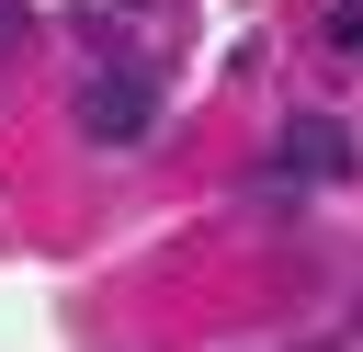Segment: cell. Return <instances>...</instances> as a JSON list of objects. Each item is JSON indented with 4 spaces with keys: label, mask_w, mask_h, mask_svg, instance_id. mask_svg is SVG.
I'll return each instance as SVG.
<instances>
[{
    "label": "cell",
    "mask_w": 363,
    "mask_h": 352,
    "mask_svg": "<svg viewBox=\"0 0 363 352\" xmlns=\"http://www.w3.org/2000/svg\"><path fill=\"white\" fill-rule=\"evenodd\" d=\"M68 114H79V136H102V148H136V136L159 125V79H147V68H91Z\"/></svg>",
    "instance_id": "6da1fadb"
},
{
    "label": "cell",
    "mask_w": 363,
    "mask_h": 352,
    "mask_svg": "<svg viewBox=\"0 0 363 352\" xmlns=\"http://www.w3.org/2000/svg\"><path fill=\"white\" fill-rule=\"evenodd\" d=\"M340 170H352V125L295 114V125L272 136V182H295V193H306V182H340Z\"/></svg>",
    "instance_id": "7a4b0ae2"
},
{
    "label": "cell",
    "mask_w": 363,
    "mask_h": 352,
    "mask_svg": "<svg viewBox=\"0 0 363 352\" xmlns=\"http://www.w3.org/2000/svg\"><path fill=\"white\" fill-rule=\"evenodd\" d=\"M329 34H340V45L363 57V0H329Z\"/></svg>",
    "instance_id": "3957f363"
},
{
    "label": "cell",
    "mask_w": 363,
    "mask_h": 352,
    "mask_svg": "<svg viewBox=\"0 0 363 352\" xmlns=\"http://www.w3.org/2000/svg\"><path fill=\"white\" fill-rule=\"evenodd\" d=\"M11 45H23V0H0V57H11Z\"/></svg>",
    "instance_id": "277c9868"
}]
</instances>
